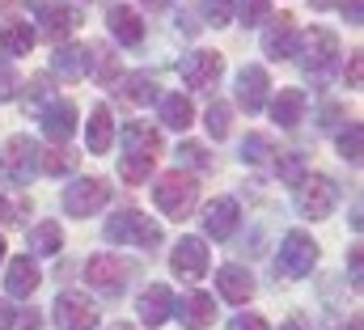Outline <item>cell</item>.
Returning a JSON list of instances; mask_svg holds the SVG:
<instances>
[{
	"mask_svg": "<svg viewBox=\"0 0 364 330\" xmlns=\"http://www.w3.org/2000/svg\"><path fill=\"white\" fill-rule=\"evenodd\" d=\"M348 267H352V280H356V288H360V246L348 254Z\"/></svg>",
	"mask_w": 364,
	"mask_h": 330,
	"instance_id": "ee69618b",
	"label": "cell"
},
{
	"mask_svg": "<svg viewBox=\"0 0 364 330\" xmlns=\"http://www.w3.org/2000/svg\"><path fill=\"white\" fill-rule=\"evenodd\" d=\"M339 203V186L326 178V174H305L296 182V212L305 220H326Z\"/></svg>",
	"mask_w": 364,
	"mask_h": 330,
	"instance_id": "5b68a950",
	"label": "cell"
},
{
	"mask_svg": "<svg viewBox=\"0 0 364 330\" xmlns=\"http://www.w3.org/2000/svg\"><path fill=\"white\" fill-rule=\"evenodd\" d=\"M38 140H30V136H13L9 144H4V157H0V169H4V178L13 182V186H26V182H34L38 178Z\"/></svg>",
	"mask_w": 364,
	"mask_h": 330,
	"instance_id": "8992f818",
	"label": "cell"
},
{
	"mask_svg": "<svg viewBox=\"0 0 364 330\" xmlns=\"http://www.w3.org/2000/svg\"><path fill=\"white\" fill-rule=\"evenodd\" d=\"M17 97V73L9 68V60H0V102Z\"/></svg>",
	"mask_w": 364,
	"mask_h": 330,
	"instance_id": "f35d334b",
	"label": "cell"
},
{
	"mask_svg": "<svg viewBox=\"0 0 364 330\" xmlns=\"http://www.w3.org/2000/svg\"><path fill=\"white\" fill-rule=\"evenodd\" d=\"M55 326L60 330H93L97 326V305L85 292H60V301H55Z\"/></svg>",
	"mask_w": 364,
	"mask_h": 330,
	"instance_id": "30bf717a",
	"label": "cell"
},
{
	"mask_svg": "<svg viewBox=\"0 0 364 330\" xmlns=\"http://www.w3.org/2000/svg\"><path fill=\"white\" fill-rule=\"evenodd\" d=\"M267 89H272L267 68H259V64H246V68L237 73V106H242L246 115H259V110L267 106Z\"/></svg>",
	"mask_w": 364,
	"mask_h": 330,
	"instance_id": "5bb4252c",
	"label": "cell"
},
{
	"mask_svg": "<svg viewBox=\"0 0 364 330\" xmlns=\"http://www.w3.org/2000/svg\"><path fill=\"white\" fill-rule=\"evenodd\" d=\"M360 123H352V127H348V132H343V136H339V153H343V157H348V161L356 165L360 161Z\"/></svg>",
	"mask_w": 364,
	"mask_h": 330,
	"instance_id": "d590c367",
	"label": "cell"
},
{
	"mask_svg": "<svg viewBox=\"0 0 364 330\" xmlns=\"http://www.w3.org/2000/svg\"><path fill=\"white\" fill-rule=\"evenodd\" d=\"M77 165V157L68 149H43L38 153V174H68Z\"/></svg>",
	"mask_w": 364,
	"mask_h": 330,
	"instance_id": "1f68e13d",
	"label": "cell"
},
{
	"mask_svg": "<svg viewBox=\"0 0 364 330\" xmlns=\"http://www.w3.org/2000/svg\"><path fill=\"white\" fill-rule=\"evenodd\" d=\"M77 26H81V13L73 4H43V38L64 43L77 34Z\"/></svg>",
	"mask_w": 364,
	"mask_h": 330,
	"instance_id": "ac0fdd59",
	"label": "cell"
},
{
	"mask_svg": "<svg viewBox=\"0 0 364 330\" xmlns=\"http://www.w3.org/2000/svg\"><path fill=\"white\" fill-rule=\"evenodd\" d=\"M136 309H140V322H144L149 330L166 326V322H170V314H174V292H170L166 284H149V288L140 292Z\"/></svg>",
	"mask_w": 364,
	"mask_h": 330,
	"instance_id": "2e32d148",
	"label": "cell"
},
{
	"mask_svg": "<svg viewBox=\"0 0 364 330\" xmlns=\"http://www.w3.org/2000/svg\"><path fill=\"white\" fill-rule=\"evenodd\" d=\"M275 169H279V178H288L292 186L305 178V161H301V153H284V157L275 161Z\"/></svg>",
	"mask_w": 364,
	"mask_h": 330,
	"instance_id": "e575fe53",
	"label": "cell"
},
{
	"mask_svg": "<svg viewBox=\"0 0 364 330\" xmlns=\"http://www.w3.org/2000/svg\"><path fill=\"white\" fill-rule=\"evenodd\" d=\"M275 157V144H272V136H263V132H250L246 140H242V161H250V165H263V161H272Z\"/></svg>",
	"mask_w": 364,
	"mask_h": 330,
	"instance_id": "f546056e",
	"label": "cell"
},
{
	"mask_svg": "<svg viewBox=\"0 0 364 330\" xmlns=\"http://www.w3.org/2000/svg\"><path fill=\"white\" fill-rule=\"evenodd\" d=\"M17 322H21V330H43V314H34V309H30V314H21Z\"/></svg>",
	"mask_w": 364,
	"mask_h": 330,
	"instance_id": "7bdbcfd3",
	"label": "cell"
},
{
	"mask_svg": "<svg viewBox=\"0 0 364 330\" xmlns=\"http://www.w3.org/2000/svg\"><path fill=\"white\" fill-rule=\"evenodd\" d=\"M272 119L279 127H301V119H305V89H279L272 102Z\"/></svg>",
	"mask_w": 364,
	"mask_h": 330,
	"instance_id": "cb8c5ba5",
	"label": "cell"
},
{
	"mask_svg": "<svg viewBox=\"0 0 364 330\" xmlns=\"http://www.w3.org/2000/svg\"><path fill=\"white\" fill-rule=\"evenodd\" d=\"M343 13H348L352 21H360V0H343Z\"/></svg>",
	"mask_w": 364,
	"mask_h": 330,
	"instance_id": "bcb514c9",
	"label": "cell"
},
{
	"mask_svg": "<svg viewBox=\"0 0 364 330\" xmlns=\"http://www.w3.org/2000/svg\"><path fill=\"white\" fill-rule=\"evenodd\" d=\"M216 288H220V297H225V301H233V305H246V301L255 297V275H250L242 262H229V267H220V275H216Z\"/></svg>",
	"mask_w": 364,
	"mask_h": 330,
	"instance_id": "ffe728a7",
	"label": "cell"
},
{
	"mask_svg": "<svg viewBox=\"0 0 364 330\" xmlns=\"http://www.w3.org/2000/svg\"><path fill=\"white\" fill-rule=\"evenodd\" d=\"M77 132V102H51L47 110H43V136L47 140H55V144H64L68 136Z\"/></svg>",
	"mask_w": 364,
	"mask_h": 330,
	"instance_id": "d6986e66",
	"label": "cell"
},
{
	"mask_svg": "<svg viewBox=\"0 0 364 330\" xmlns=\"http://www.w3.org/2000/svg\"><path fill=\"white\" fill-rule=\"evenodd\" d=\"M203 13L212 26H229L233 21V0H203Z\"/></svg>",
	"mask_w": 364,
	"mask_h": 330,
	"instance_id": "8d00e7d4",
	"label": "cell"
},
{
	"mask_svg": "<svg viewBox=\"0 0 364 330\" xmlns=\"http://www.w3.org/2000/svg\"><path fill=\"white\" fill-rule=\"evenodd\" d=\"M110 140H114V115H110V106H106V102H97V106L90 110L85 144H90V153H106V149H110Z\"/></svg>",
	"mask_w": 364,
	"mask_h": 330,
	"instance_id": "d4e9b609",
	"label": "cell"
},
{
	"mask_svg": "<svg viewBox=\"0 0 364 330\" xmlns=\"http://www.w3.org/2000/svg\"><path fill=\"white\" fill-rule=\"evenodd\" d=\"M157 208L170 216V220H186L195 212V199H199V182L186 174V169H170L157 178V191H153Z\"/></svg>",
	"mask_w": 364,
	"mask_h": 330,
	"instance_id": "277c9868",
	"label": "cell"
},
{
	"mask_svg": "<svg viewBox=\"0 0 364 330\" xmlns=\"http://www.w3.org/2000/svg\"><path fill=\"white\" fill-rule=\"evenodd\" d=\"M229 119H233V110H229L225 102H212V106L203 110V127H208V136H212V140H225V136H229Z\"/></svg>",
	"mask_w": 364,
	"mask_h": 330,
	"instance_id": "4dcf8cb0",
	"label": "cell"
},
{
	"mask_svg": "<svg viewBox=\"0 0 364 330\" xmlns=\"http://www.w3.org/2000/svg\"><path fill=\"white\" fill-rule=\"evenodd\" d=\"M4 216H9V203H4V195H0V220H4Z\"/></svg>",
	"mask_w": 364,
	"mask_h": 330,
	"instance_id": "681fc988",
	"label": "cell"
},
{
	"mask_svg": "<svg viewBox=\"0 0 364 330\" xmlns=\"http://www.w3.org/2000/svg\"><path fill=\"white\" fill-rule=\"evenodd\" d=\"M296 55H301V68H305V81H314V89H326V85L335 81V73H339V38H335V30H326V26H314L305 38H301V47H296Z\"/></svg>",
	"mask_w": 364,
	"mask_h": 330,
	"instance_id": "6da1fadb",
	"label": "cell"
},
{
	"mask_svg": "<svg viewBox=\"0 0 364 330\" xmlns=\"http://www.w3.org/2000/svg\"><path fill=\"white\" fill-rule=\"evenodd\" d=\"M106 199H110V186L102 178H77L64 191V212L68 216H93L106 208Z\"/></svg>",
	"mask_w": 364,
	"mask_h": 330,
	"instance_id": "9c48e42d",
	"label": "cell"
},
{
	"mask_svg": "<svg viewBox=\"0 0 364 330\" xmlns=\"http://www.w3.org/2000/svg\"><path fill=\"white\" fill-rule=\"evenodd\" d=\"M279 330H314V326H305V318H288Z\"/></svg>",
	"mask_w": 364,
	"mask_h": 330,
	"instance_id": "7dc6e473",
	"label": "cell"
},
{
	"mask_svg": "<svg viewBox=\"0 0 364 330\" xmlns=\"http://www.w3.org/2000/svg\"><path fill=\"white\" fill-rule=\"evenodd\" d=\"M314 262H318V242H314L305 229H292V233L284 238V246H279L275 267H279L284 275L301 280V275H309V271H314Z\"/></svg>",
	"mask_w": 364,
	"mask_h": 330,
	"instance_id": "52a82bcc",
	"label": "cell"
},
{
	"mask_svg": "<svg viewBox=\"0 0 364 330\" xmlns=\"http://www.w3.org/2000/svg\"><path fill=\"white\" fill-rule=\"evenodd\" d=\"M38 43V30L21 17H9L4 30H0V55H30Z\"/></svg>",
	"mask_w": 364,
	"mask_h": 330,
	"instance_id": "7402d4cb",
	"label": "cell"
},
{
	"mask_svg": "<svg viewBox=\"0 0 364 330\" xmlns=\"http://www.w3.org/2000/svg\"><path fill=\"white\" fill-rule=\"evenodd\" d=\"M348 77H352V85H360V51H352V64H348Z\"/></svg>",
	"mask_w": 364,
	"mask_h": 330,
	"instance_id": "f6af8a7d",
	"label": "cell"
},
{
	"mask_svg": "<svg viewBox=\"0 0 364 330\" xmlns=\"http://www.w3.org/2000/svg\"><path fill=\"white\" fill-rule=\"evenodd\" d=\"M110 330H136V326H127V322H114V326H110Z\"/></svg>",
	"mask_w": 364,
	"mask_h": 330,
	"instance_id": "f907efd6",
	"label": "cell"
},
{
	"mask_svg": "<svg viewBox=\"0 0 364 330\" xmlns=\"http://www.w3.org/2000/svg\"><path fill=\"white\" fill-rule=\"evenodd\" d=\"M237 13H242L246 26H259V21L272 17V0H237Z\"/></svg>",
	"mask_w": 364,
	"mask_h": 330,
	"instance_id": "836d02e7",
	"label": "cell"
},
{
	"mask_svg": "<svg viewBox=\"0 0 364 330\" xmlns=\"http://www.w3.org/2000/svg\"><path fill=\"white\" fill-rule=\"evenodd\" d=\"M216 322V301H212V292H191L186 301H182V326L186 330H208Z\"/></svg>",
	"mask_w": 364,
	"mask_h": 330,
	"instance_id": "484cf974",
	"label": "cell"
},
{
	"mask_svg": "<svg viewBox=\"0 0 364 330\" xmlns=\"http://www.w3.org/2000/svg\"><path fill=\"white\" fill-rule=\"evenodd\" d=\"M178 77L186 81V89H203V93H212L216 81L225 77V55H220V51H191V55H182Z\"/></svg>",
	"mask_w": 364,
	"mask_h": 330,
	"instance_id": "ba28073f",
	"label": "cell"
},
{
	"mask_svg": "<svg viewBox=\"0 0 364 330\" xmlns=\"http://www.w3.org/2000/svg\"><path fill=\"white\" fill-rule=\"evenodd\" d=\"M309 4H314V9H331L335 0H309Z\"/></svg>",
	"mask_w": 364,
	"mask_h": 330,
	"instance_id": "c3c4849f",
	"label": "cell"
},
{
	"mask_svg": "<svg viewBox=\"0 0 364 330\" xmlns=\"http://www.w3.org/2000/svg\"><path fill=\"white\" fill-rule=\"evenodd\" d=\"M237 225H242V208H237V199L220 195V199H212V203L203 208V233H208L212 242L233 238V229H237Z\"/></svg>",
	"mask_w": 364,
	"mask_h": 330,
	"instance_id": "4fadbf2b",
	"label": "cell"
},
{
	"mask_svg": "<svg viewBox=\"0 0 364 330\" xmlns=\"http://www.w3.org/2000/svg\"><path fill=\"white\" fill-rule=\"evenodd\" d=\"M170 267H174L178 280H203L208 267H212L203 238H178V246H174V254H170Z\"/></svg>",
	"mask_w": 364,
	"mask_h": 330,
	"instance_id": "8fae6325",
	"label": "cell"
},
{
	"mask_svg": "<svg viewBox=\"0 0 364 330\" xmlns=\"http://www.w3.org/2000/svg\"><path fill=\"white\" fill-rule=\"evenodd\" d=\"M38 288V262L30 254H17L9 258V275H4V292L9 297H30Z\"/></svg>",
	"mask_w": 364,
	"mask_h": 330,
	"instance_id": "44dd1931",
	"label": "cell"
},
{
	"mask_svg": "<svg viewBox=\"0 0 364 330\" xmlns=\"http://www.w3.org/2000/svg\"><path fill=\"white\" fill-rule=\"evenodd\" d=\"M106 242H119V246H136V250H153L161 246V225L153 216H144L140 208H123L114 212L106 225H102Z\"/></svg>",
	"mask_w": 364,
	"mask_h": 330,
	"instance_id": "3957f363",
	"label": "cell"
},
{
	"mask_svg": "<svg viewBox=\"0 0 364 330\" xmlns=\"http://www.w3.org/2000/svg\"><path fill=\"white\" fill-rule=\"evenodd\" d=\"M157 106H161V123H166L170 132H186L191 119H195V106H191V97H182V93L157 97Z\"/></svg>",
	"mask_w": 364,
	"mask_h": 330,
	"instance_id": "4316f807",
	"label": "cell"
},
{
	"mask_svg": "<svg viewBox=\"0 0 364 330\" xmlns=\"http://www.w3.org/2000/svg\"><path fill=\"white\" fill-rule=\"evenodd\" d=\"M30 250H34V254H43V258L60 254V250H64V229H60L55 220L34 225V229H30Z\"/></svg>",
	"mask_w": 364,
	"mask_h": 330,
	"instance_id": "83f0119b",
	"label": "cell"
},
{
	"mask_svg": "<svg viewBox=\"0 0 364 330\" xmlns=\"http://www.w3.org/2000/svg\"><path fill=\"white\" fill-rule=\"evenodd\" d=\"M178 157H182L186 165H195V169H208V165H212V157H208V153H203L199 144H182Z\"/></svg>",
	"mask_w": 364,
	"mask_h": 330,
	"instance_id": "60d3db41",
	"label": "cell"
},
{
	"mask_svg": "<svg viewBox=\"0 0 364 330\" xmlns=\"http://www.w3.org/2000/svg\"><path fill=\"white\" fill-rule=\"evenodd\" d=\"M0 258H4V238H0Z\"/></svg>",
	"mask_w": 364,
	"mask_h": 330,
	"instance_id": "f5cc1de1",
	"label": "cell"
},
{
	"mask_svg": "<svg viewBox=\"0 0 364 330\" xmlns=\"http://www.w3.org/2000/svg\"><path fill=\"white\" fill-rule=\"evenodd\" d=\"M348 330H360V314H356V318H352V326H348Z\"/></svg>",
	"mask_w": 364,
	"mask_h": 330,
	"instance_id": "816d5d0a",
	"label": "cell"
},
{
	"mask_svg": "<svg viewBox=\"0 0 364 330\" xmlns=\"http://www.w3.org/2000/svg\"><path fill=\"white\" fill-rule=\"evenodd\" d=\"M225 330H272V326H267V318H263V314H237Z\"/></svg>",
	"mask_w": 364,
	"mask_h": 330,
	"instance_id": "ab89813d",
	"label": "cell"
},
{
	"mask_svg": "<svg viewBox=\"0 0 364 330\" xmlns=\"http://www.w3.org/2000/svg\"><path fill=\"white\" fill-rule=\"evenodd\" d=\"M90 55H97V81L102 85H110L119 77V60H114V55H106L102 47H90Z\"/></svg>",
	"mask_w": 364,
	"mask_h": 330,
	"instance_id": "74e56055",
	"label": "cell"
},
{
	"mask_svg": "<svg viewBox=\"0 0 364 330\" xmlns=\"http://www.w3.org/2000/svg\"><path fill=\"white\" fill-rule=\"evenodd\" d=\"M123 97L132 106H149V102H157V85L144 73H132V77H123Z\"/></svg>",
	"mask_w": 364,
	"mask_h": 330,
	"instance_id": "f1b7e54d",
	"label": "cell"
},
{
	"mask_svg": "<svg viewBox=\"0 0 364 330\" xmlns=\"http://www.w3.org/2000/svg\"><path fill=\"white\" fill-rule=\"evenodd\" d=\"M106 30L123 43V47H140L144 43V17L127 4H110L106 9Z\"/></svg>",
	"mask_w": 364,
	"mask_h": 330,
	"instance_id": "e0dca14e",
	"label": "cell"
},
{
	"mask_svg": "<svg viewBox=\"0 0 364 330\" xmlns=\"http://www.w3.org/2000/svg\"><path fill=\"white\" fill-rule=\"evenodd\" d=\"M90 47H73V43H60V51H55V60H51V68H55V77H64V81H81L85 73H90Z\"/></svg>",
	"mask_w": 364,
	"mask_h": 330,
	"instance_id": "603a6c76",
	"label": "cell"
},
{
	"mask_svg": "<svg viewBox=\"0 0 364 330\" xmlns=\"http://www.w3.org/2000/svg\"><path fill=\"white\" fill-rule=\"evenodd\" d=\"M51 102H55V85H51V77H43V73H38V77L30 81L26 106H30V110H38V106H51Z\"/></svg>",
	"mask_w": 364,
	"mask_h": 330,
	"instance_id": "d6a6232c",
	"label": "cell"
},
{
	"mask_svg": "<svg viewBox=\"0 0 364 330\" xmlns=\"http://www.w3.org/2000/svg\"><path fill=\"white\" fill-rule=\"evenodd\" d=\"M123 161H119V174H123V182H144L149 174H153V165L161 157V136L149 127V123H127V132H123Z\"/></svg>",
	"mask_w": 364,
	"mask_h": 330,
	"instance_id": "7a4b0ae2",
	"label": "cell"
},
{
	"mask_svg": "<svg viewBox=\"0 0 364 330\" xmlns=\"http://www.w3.org/2000/svg\"><path fill=\"white\" fill-rule=\"evenodd\" d=\"M13 326H17V309H13L9 297H0V330H13Z\"/></svg>",
	"mask_w": 364,
	"mask_h": 330,
	"instance_id": "b9f144b4",
	"label": "cell"
},
{
	"mask_svg": "<svg viewBox=\"0 0 364 330\" xmlns=\"http://www.w3.org/2000/svg\"><path fill=\"white\" fill-rule=\"evenodd\" d=\"M85 280H90L97 292L119 297V292H123V284H127V262H123V258H114V254H93L90 267H85Z\"/></svg>",
	"mask_w": 364,
	"mask_h": 330,
	"instance_id": "7c38bea8",
	"label": "cell"
},
{
	"mask_svg": "<svg viewBox=\"0 0 364 330\" xmlns=\"http://www.w3.org/2000/svg\"><path fill=\"white\" fill-rule=\"evenodd\" d=\"M272 26L263 30V55L272 60H288L296 55V17L292 13H279V17H267Z\"/></svg>",
	"mask_w": 364,
	"mask_h": 330,
	"instance_id": "9a60e30c",
	"label": "cell"
}]
</instances>
